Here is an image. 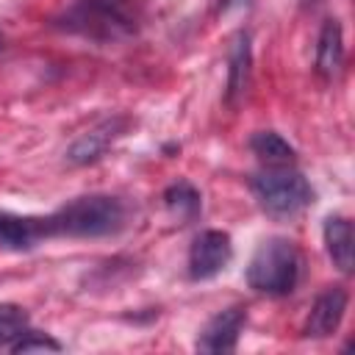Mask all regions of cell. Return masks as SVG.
<instances>
[{
	"label": "cell",
	"mask_w": 355,
	"mask_h": 355,
	"mask_svg": "<svg viewBox=\"0 0 355 355\" xmlns=\"http://www.w3.org/2000/svg\"><path fill=\"white\" fill-rule=\"evenodd\" d=\"M53 25L69 36H80L97 44L128 42L141 28L139 0H72Z\"/></svg>",
	"instance_id": "6da1fadb"
},
{
	"label": "cell",
	"mask_w": 355,
	"mask_h": 355,
	"mask_svg": "<svg viewBox=\"0 0 355 355\" xmlns=\"http://www.w3.org/2000/svg\"><path fill=\"white\" fill-rule=\"evenodd\" d=\"M128 208L114 194H83L64 202L58 211L47 216L50 236L69 239H100L114 236L125 227Z\"/></svg>",
	"instance_id": "7a4b0ae2"
},
{
	"label": "cell",
	"mask_w": 355,
	"mask_h": 355,
	"mask_svg": "<svg viewBox=\"0 0 355 355\" xmlns=\"http://www.w3.org/2000/svg\"><path fill=\"white\" fill-rule=\"evenodd\" d=\"M302 272L300 250L291 239L272 236L258 244L247 263V286L266 297H286L297 288Z\"/></svg>",
	"instance_id": "3957f363"
},
{
	"label": "cell",
	"mask_w": 355,
	"mask_h": 355,
	"mask_svg": "<svg viewBox=\"0 0 355 355\" xmlns=\"http://www.w3.org/2000/svg\"><path fill=\"white\" fill-rule=\"evenodd\" d=\"M258 208L272 219H294L313 202V186L291 166H266L250 178Z\"/></svg>",
	"instance_id": "277c9868"
},
{
	"label": "cell",
	"mask_w": 355,
	"mask_h": 355,
	"mask_svg": "<svg viewBox=\"0 0 355 355\" xmlns=\"http://www.w3.org/2000/svg\"><path fill=\"white\" fill-rule=\"evenodd\" d=\"M130 116L125 114H114V116H105L100 119L94 128H89L86 133H80L69 147H67V164L72 166H89L94 161H100L128 130H130Z\"/></svg>",
	"instance_id": "5b68a950"
},
{
	"label": "cell",
	"mask_w": 355,
	"mask_h": 355,
	"mask_svg": "<svg viewBox=\"0 0 355 355\" xmlns=\"http://www.w3.org/2000/svg\"><path fill=\"white\" fill-rule=\"evenodd\" d=\"M233 258V239L225 230H202L194 236L189 247V277L211 280L216 277Z\"/></svg>",
	"instance_id": "8992f818"
},
{
	"label": "cell",
	"mask_w": 355,
	"mask_h": 355,
	"mask_svg": "<svg viewBox=\"0 0 355 355\" xmlns=\"http://www.w3.org/2000/svg\"><path fill=\"white\" fill-rule=\"evenodd\" d=\"M244 324H247L244 305H230V308L216 311L197 336V344H194L197 352H211V355L233 352L239 347V336H241Z\"/></svg>",
	"instance_id": "52a82bcc"
},
{
	"label": "cell",
	"mask_w": 355,
	"mask_h": 355,
	"mask_svg": "<svg viewBox=\"0 0 355 355\" xmlns=\"http://www.w3.org/2000/svg\"><path fill=\"white\" fill-rule=\"evenodd\" d=\"M347 305H349L347 288H341V286L324 288L313 300V305L308 311V319L302 324V336H308V338H327V336H333L341 327V322H344Z\"/></svg>",
	"instance_id": "ba28073f"
},
{
	"label": "cell",
	"mask_w": 355,
	"mask_h": 355,
	"mask_svg": "<svg viewBox=\"0 0 355 355\" xmlns=\"http://www.w3.org/2000/svg\"><path fill=\"white\" fill-rule=\"evenodd\" d=\"M252 83V39L250 33L241 28L230 36V47H227V89H225V100L227 105H239Z\"/></svg>",
	"instance_id": "9c48e42d"
},
{
	"label": "cell",
	"mask_w": 355,
	"mask_h": 355,
	"mask_svg": "<svg viewBox=\"0 0 355 355\" xmlns=\"http://www.w3.org/2000/svg\"><path fill=\"white\" fill-rule=\"evenodd\" d=\"M50 239L47 216H19L0 211V247L3 250H33L39 241Z\"/></svg>",
	"instance_id": "30bf717a"
},
{
	"label": "cell",
	"mask_w": 355,
	"mask_h": 355,
	"mask_svg": "<svg viewBox=\"0 0 355 355\" xmlns=\"http://www.w3.org/2000/svg\"><path fill=\"white\" fill-rule=\"evenodd\" d=\"M322 239H324V250L327 258L333 261L336 269L341 272H352L355 266V233H352V222L347 216H327L324 227H322Z\"/></svg>",
	"instance_id": "8fae6325"
},
{
	"label": "cell",
	"mask_w": 355,
	"mask_h": 355,
	"mask_svg": "<svg viewBox=\"0 0 355 355\" xmlns=\"http://www.w3.org/2000/svg\"><path fill=\"white\" fill-rule=\"evenodd\" d=\"M316 72L324 80H333L344 67V31L338 19H324L316 42Z\"/></svg>",
	"instance_id": "7c38bea8"
},
{
	"label": "cell",
	"mask_w": 355,
	"mask_h": 355,
	"mask_svg": "<svg viewBox=\"0 0 355 355\" xmlns=\"http://www.w3.org/2000/svg\"><path fill=\"white\" fill-rule=\"evenodd\" d=\"M164 205L166 211L180 222H194L202 214V194L189 180H175L164 189Z\"/></svg>",
	"instance_id": "4fadbf2b"
},
{
	"label": "cell",
	"mask_w": 355,
	"mask_h": 355,
	"mask_svg": "<svg viewBox=\"0 0 355 355\" xmlns=\"http://www.w3.org/2000/svg\"><path fill=\"white\" fill-rule=\"evenodd\" d=\"M250 150L266 164V166H291L297 158V150L275 130H258L250 139Z\"/></svg>",
	"instance_id": "5bb4252c"
},
{
	"label": "cell",
	"mask_w": 355,
	"mask_h": 355,
	"mask_svg": "<svg viewBox=\"0 0 355 355\" xmlns=\"http://www.w3.org/2000/svg\"><path fill=\"white\" fill-rule=\"evenodd\" d=\"M28 330V313L22 305L0 302V349L11 347Z\"/></svg>",
	"instance_id": "9a60e30c"
},
{
	"label": "cell",
	"mask_w": 355,
	"mask_h": 355,
	"mask_svg": "<svg viewBox=\"0 0 355 355\" xmlns=\"http://www.w3.org/2000/svg\"><path fill=\"white\" fill-rule=\"evenodd\" d=\"M14 355H22V352H61V344L47 336V333H39V330H25L11 347H8Z\"/></svg>",
	"instance_id": "2e32d148"
},
{
	"label": "cell",
	"mask_w": 355,
	"mask_h": 355,
	"mask_svg": "<svg viewBox=\"0 0 355 355\" xmlns=\"http://www.w3.org/2000/svg\"><path fill=\"white\" fill-rule=\"evenodd\" d=\"M244 6H252V0H219V8H222V11H230V8H244Z\"/></svg>",
	"instance_id": "e0dca14e"
},
{
	"label": "cell",
	"mask_w": 355,
	"mask_h": 355,
	"mask_svg": "<svg viewBox=\"0 0 355 355\" xmlns=\"http://www.w3.org/2000/svg\"><path fill=\"white\" fill-rule=\"evenodd\" d=\"M0 44H3V33H0Z\"/></svg>",
	"instance_id": "ac0fdd59"
},
{
	"label": "cell",
	"mask_w": 355,
	"mask_h": 355,
	"mask_svg": "<svg viewBox=\"0 0 355 355\" xmlns=\"http://www.w3.org/2000/svg\"><path fill=\"white\" fill-rule=\"evenodd\" d=\"M308 3H316V0H308Z\"/></svg>",
	"instance_id": "d6986e66"
}]
</instances>
